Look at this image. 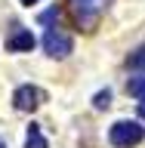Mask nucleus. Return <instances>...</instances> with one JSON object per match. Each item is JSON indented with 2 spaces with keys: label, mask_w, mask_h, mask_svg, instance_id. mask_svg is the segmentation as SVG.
<instances>
[{
  "label": "nucleus",
  "mask_w": 145,
  "mask_h": 148,
  "mask_svg": "<svg viewBox=\"0 0 145 148\" xmlns=\"http://www.w3.org/2000/svg\"><path fill=\"white\" fill-rule=\"evenodd\" d=\"M108 139H111L114 148H133V145H139L145 139V130L139 127L136 120H118V123L111 127Z\"/></svg>",
  "instance_id": "obj_1"
},
{
  "label": "nucleus",
  "mask_w": 145,
  "mask_h": 148,
  "mask_svg": "<svg viewBox=\"0 0 145 148\" xmlns=\"http://www.w3.org/2000/svg\"><path fill=\"white\" fill-rule=\"evenodd\" d=\"M43 49H46V56H53V59H65V56L74 49V43H71V37L65 34V31H59V28H46Z\"/></svg>",
  "instance_id": "obj_2"
},
{
  "label": "nucleus",
  "mask_w": 145,
  "mask_h": 148,
  "mask_svg": "<svg viewBox=\"0 0 145 148\" xmlns=\"http://www.w3.org/2000/svg\"><path fill=\"white\" fill-rule=\"evenodd\" d=\"M74 9V16H77V22H83V25H93L96 22V16H99L102 9L108 6L111 0H68Z\"/></svg>",
  "instance_id": "obj_3"
},
{
  "label": "nucleus",
  "mask_w": 145,
  "mask_h": 148,
  "mask_svg": "<svg viewBox=\"0 0 145 148\" xmlns=\"http://www.w3.org/2000/svg\"><path fill=\"white\" fill-rule=\"evenodd\" d=\"M12 102H16L19 111H34V108H40V102H43V90H37V86L25 83V86H19V90H16Z\"/></svg>",
  "instance_id": "obj_4"
},
{
  "label": "nucleus",
  "mask_w": 145,
  "mask_h": 148,
  "mask_svg": "<svg viewBox=\"0 0 145 148\" xmlns=\"http://www.w3.org/2000/svg\"><path fill=\"white\" fill-rule=\"evenodd\" d=\"M31 46H34V34L25 31V28H16L12 37L6 40V49H12V53H28Z\"/></svg>",
  "instance_id": "obj_5"
},
{
  "label": "nucleus",
  "mask_w": 145,
  "mask_h": 148,
  "mask_svg": "<svg viewBox=\"0 0 145 148\" xmlns=\"http://www.w3.org/2000/svg\"><path fill=\"white\" fill-rule=\"evenodd\" d=\"M25 148H49L37 123H31V127H28V136H25Z\"/></svg>",
  "instance_id": "obj_6"
},
{
  "label": "nucleus",
  "mask_w": 145,
  "mask_h": 148,
  "mask_svg": "<svg viewBox=\"0 0 145 148\" xmlns=\"http://www.w3.org/2000/svg\"><path fill=\"white\" fill-rule=\"evenodd\" d=\"M127 92L136 96V99H145V74H139V77H133V80L127 83Z\"/></svg>",
  "instance_id": "obj_7"
},
{
  "label": "nucleus",
  "mask_w": 145,
  "mask_h": 148,
  "mask_svg": "<svg viewBox=\"0 0 145 148\" xmlns=\"http://www.w3.org/2000/svg\"><path fill=\"white\" fill-rule=\"evenodd\" d=\"M127 68H136V71H145V43L139 46L136 53H130V59H127Z\"/></svg>",
  "instance_id": "obj_8"
},
{
  "label": "nucleus",
  "mask_w": 145,
  "mask_h": 148,
  "mask_svg": "<svg viewBox=\"0 0 145 148\" xmlns=\"http://www.w3.org/2000/svg\"><path fill=\"white\" fill-rule=\"evenodd\" d=\"M93 105H96V108H108V105H111V92L108 90H102V92H96V99H93Z\"/></svg>",
  "instance_id": "obj_9"
},
{
  "label": "nucleus",
  "mask_w": 145,
  "mask_h": 148,
  "mask_svg": "<svg viewBox=\"0 0 145 148\" xmlns=\"http://www.w3.org/2000/svg\"><path fill=\"white\" fill-rule=\"evenodd\" d=\"M53 18H59V9H46V12H43V16H40V22H53Z\"/></svg>",
  "instance_id": "obj_10"
},
{
  "label": "nucleus",
  "mask_w": 145,
  "mask_h": 148,
  "mask_svg": "<svg viewBox=\"0 0 145 148\" xmlns=\"http://www.w3.org/2000/svg\"><path fill=\"white\" fill-rule=\"evenodd\" d=\"M139 117H145V99L139 102Z\"/></svg>",
  "instance_id": "obj_11"
},
{
  "label": "nucleus",
  "mask_w": 145,
  "mask_h": 148,
  "mask_svg": "<svg viewBox=\"0 0 145 148\" xmlns=\"http://www.w3.org/2000/svg\"><path fill=\"white\" fill-rule=\"evenodd\" d=\"M22 3H25V6H31V3H37V0H22Z\"/></svg>",
  "instance_id": "obj_12"
},
{
  "label": "nucleus",
  "mask_w": 145,
  "mask_h": 148,
  "mask_svg": "<svg viewBox=\"0 0 145 148\" xmlns=\"http://www.w3.org/2000/svg\"><path fill=\"white\" fill-rule=\"evenodd\" d=\"M0 148H6V142H3V139H0Z\"/></svg>",
  "instance_id": "obj_13"
}]
</instances>
